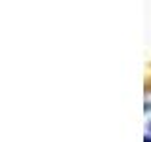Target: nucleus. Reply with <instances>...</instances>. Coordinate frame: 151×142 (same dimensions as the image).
<instances>
[{
	"label": "nucleus",
	"instance_id": "obj_1",
	"mask_svg": "<svg viewBox=\"0 0 151 142\" xmlns=\"http://www.w3.org/2000/svg\"><path fill=\"white\" fill-rule=\"evenodd\" d=\"M144 142H151V136H145V138H144Z\"/></svg>",
	"mask_w": 151,
	"mask_h": 142
},
{
	"label": "nucleus",
	"instance_id": "obj_2",
	"mask_svg": "<svg viewBox=\"0 0 151 142\" xmlns=\"http://www.w3.org/2000/svg\"><path fill=\"white\" fill-rule=\"evenodd\" d=\"M149 129H151V121H149Z\"/></svg>",
	"mask_w": 151,
	"mask_h": 142
}]
</instances>
